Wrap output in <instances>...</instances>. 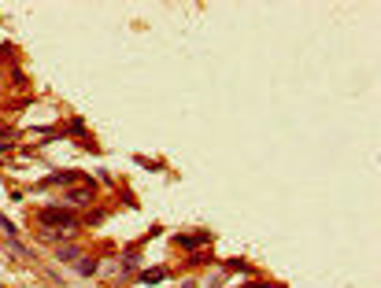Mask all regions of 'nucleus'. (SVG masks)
<instances>
[{"mask_svg":"<svg viewBox=\"0 0 381 288\" xmlns=\"http://www.w3.org/2000/svg\"><path fill=\"white\" fill-rule=\"evenodd\" d=\"M4 137H15V133L8 130V126H0V144H4Z\"/></svg>","mask_w":381,"mask_h":288,"instance_id":"obj_13","label":"nucleus"},{"mask_svg":"<svg viewBox=\"0 0 381 288\" xmlns=\"http://www.w3.org/2000/svg\"><path fill=\"white\" fill-rule=\"evenodd\" d=\"M167 277H170L167 266H152V270H141V274H137V284H160Z\"/></svg>","mask_w":381,"mask_h":288,"instance_id":"obj_4","label":"nucleus"},{"mask_svg":"<svg viewBox=\"0 0 381 288\" xmlns=\"http://www.w3.org/2000/svg\"><path fill=\"white\" fill-rule=\"evenodd\" d=\"M63 203H67V207H93V200H97V188H93V185H85V188H71L67 192V196H59Z\"/></svg>","mask_w":381,"mask_h":288,"instance_id":"obj_2","label":"nucleus"},{"mask_svg":"<svg viewBox=\"0 0 381 288\" xmlns=\"http://www.w3.org/2000/svg\"><path fill=\"white\" fill-rule=\"evenodd\" d=\"M226 266H230V270H241V274H248V262H244V259H230Z\"/></svg>","mask_w":381,"mask_h":288,"instance_id":"obj_12","label":"nucleus"},{"mask_svg":"<svg viewBox=\"0 0 381 288\" xmlns=\"http://www.w3.org/2000/svg\"><path fill=\"white\" fill-rule=\"evenodd\" d=\"M8 251L15 255V259H30V248H23V244H15V240H8Z\"/></svg>","mask_w":381,"mask_h":288,"instance_id":"obj_9","label":"nucleus"},{"mask_svg":"<svg viewBox=\"0 0 381 288\" xmlns=\"http://www.w3.org/2000/svg\"><path fill=\"white\" fill-rule=\"evenodd\" d=\"M74 181H82V174L78 170H63V174H56V178H49L44 185H74Z\"/></svg>","mask_w":381,"mask_h":288,"instance_id":"obj_6","label":"nucleus"},{"mask_svg":"<svg viewBox=\"0 0 381 288\" xmlns=\"http://www.w3.org/2000/svg\"><path fill=\"white\" fill-rule=\"evenodd\" d=\"M56 259H59V262H67V266H74L78 259H82V248H78V244H74V248H71V244H63V248H56Z\"/></svg>","mask_w":381,"mask_h":288,"instance_id":"obj_5","label":"nucleus"},{"mask_svg":"<svg viewBox=\"0 0 381 288\" xmlns=\"http://www.w3.org/2000/svg\"><path fill=\"white\" fill-rule=\"evenodd\" d=\"M0 226H4V233H8V236H11V233H19V226H15L8 214H0Z\"/></svg>","mask_w":381,"mask_h":288,"instance_id":"obj_10","label":"nucleus"},{"mask_svg":"<svg viewBox=\"0 0 381 288\" xmlns=\"http://www.w3.org/2000/svg\"><path fill=\"white\" fill-rule=\"evenodd\" d=\"M37 218L44 222V226H82V222H78V214L71 211V207H41L37 211Z\"/></svg>","mask_w":381,"mask_h":288,"instance_id":"obj_1","label":"nucleus"},{"mask_svg":"<svg viewBox=\"0 0 381 288\" xmlns=\"http://www.w3.org/2000/svg\"><path fill=\"white\" fill-rule=\"evenodd\" d=\"M174 244H178V248H185V251H193V248L211 244V233H182V236H174Z\"/></svg>","mask_w":381,"mask_h":288,"instance_id":"obj_3","label":"nucleus"},{"mask_svg":"<svg viewBox=\"0 0 381 288\" xmlns=\"http://www.w3.org/2000/svg\"><path fill=\"white\" fill-rule=\"evenodd\" d=\"M97 266H100V259H85V255H82V259L74 262V270H78V274H82V277H89V274H97Z\"/></svg>","mask_w":381,"mask_h":288,"instance_id":"obj_7","label":"nucleus"},{"mask_svg":"<svg viewBox=\"0 0 381 288\" xmlns=\"http://www.w3.org/2000/svg\"><path fill=\"white\" fill-rule=\"evenodd\" d=\"M11 85H19V89H26V74H23V70H11Z\"/></svg>","mask_w":381,"mask_h":288,"instance_id":"obj_11","label":"nucleus"},{"mask_svg":"<svg viewBox=\"0 0 381 288\" xmlns=\"http://www.w3.org/2000/svg\"><path fill=\"white\" fill-rule=\"evenodd\" d=\"M67 133H71V137H74V133H78V137H89V133H85V122H82V118H71V122H67Z\"/></svg>","mask_w":381,"mask_h":288,"instance_id":"obj_8","label":"nucleus"}]
</instances>
